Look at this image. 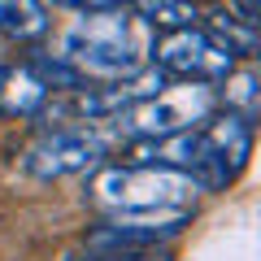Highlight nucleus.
<instances>
[{
	"mask_svg": "<svg viewBox=\"0 0 261 261\" xmlns=\"http://www.w3.org/2000/svg\"><path fill=\"white\" fill-rule=\"evenodd\" d=\"M152 44H157L152 27L135 9L118 5V9L83 13L79 22H70V27L61 31L57 57H65L83 79H96V83H126V79H135L140 70H148Z\"/></svg>",
	"mask_w": 261,
	"mask_h": 261,
	"instance_id": "obj_1",
	"label": "nucleus"
},
{
	"mask_svg": "<svg viewBox=\"0 0 261 261\" xmlns=\"http://www.w3.org/2000/svg\"><path fill=\"white\" fill-rule=\"evenodd\" d=\"M92 205L105 209L109 218L130 214H192L196 205V178L170 166H105L92 178Z\"/></svg>",
	"mask_w": 261,
	"mask_h": 261,
	"instance_id": "obj_2",
	"label": "nucleus"
},
{
	"mask_svg": "<svg viewBox=\"0 0 261 261\" xmlns=\"http://www.w3.org/2000/svg\"><path fill=\"white\" fill-rule=\"evenodd\" d=\"M218 109V92L214 83H196V79H178V83H161L152 96L135 100L130 109H122L118 130L130 140H166L178 130L205 126Z\"/></svg>",
	"mask_w": 261,
	"mask_h": 261,
	"instance_id": "obj_3",
	"label": "nucleus"
},
{
	"mask_svg": "<svg viewBox=\"0 0 261 261\" xmlns=\"http://www.w3.org/2000/svg\"><path fill=\"white\" fill-rule=\"evenodd\" d=\"M240 57L205 27H178L166 39L152 44V65L174 79H196V83H222L235 70Z\"/></svg>",
	"mask_w": 261,
	"mask_h": 261,
	"instance_id": "obj_4",
	"label": "nucleus"
},
{
	"mask_svg": "<svg viewBox=\"0 0 261 261\" xmlns=\"http://www.w3.org/2000/svg\"><path fill=\"white\" fill-rule=\"evenodd\" d=\"M109 135L100 130V122H83V126H61L48 130L39 144H31L22 170L35 178H65V174H83V170L100 166L109 152Z\"/></svg>",
	"mask_w": 261,
	"mask_h": 261,
	"instance_id": "obj_5",
	"label": "nucleus"
},
{
	"mask_svg": "<svg viewBox=\"0 0 261 261\" xmlns=\"http://www.w3.org/2000/svg\"><path fill=\"white\" fill-rule=\"evenodd\" d=\"M187 226V214H130L109 218L87 235V252H126V248H161Z\"/></svg>",
	"mask_w": 261,
	"mask_h": 261,
	"instance_id": "obj_6",
	"label": "nucleus"
},
{
	"mask_svg": "<svg viewBox=\"0 0 261 261\" xmlns=\"http://www.w3.org/2000/svg\"><path fill=\"white\" fill-rule=\"evenodd\" d=\"M205 140H209L205 192H218V187L235 183L244 174V166H248V157H252V122L226 113V118H218V122L205 126Z\"/></svg>",
	"mask_w": 261,
	"mask_h": 261,
	"instance_id": "obj_7",
	"label": "nucleus"
},
{
	"mask_svg": "<svg viewBox=\"0 0 261 261\" xmlns=\"http://www.w3.org/2000/svg\"><path fill=\"white\" fill-rule=\"evenodd\" d=\"M48 105V87L35 79L31 65H5L0 70V109L9 118H35Z\"/></svg>",
	"mask_w": 261,
	"mask_h": 261,
	"instance_id": "obj_8",
	"label": "nucleus"
},
{
	"mask_svg": "<svg viewBox=\"0 0 261 261\" xmlns=\"http://www.w3.org/2000/svg\"><path fill=\"white\" fill-rule=\"evenodd\" d=\"M0 35L35 44L48 35V9L44 0H0Z\"/></svg>",
	"mask_w": 261,
	"mask_h": 261,
	"instance_id": "obj_9",
	"label": "nucleus"
},
{
	"mask_svg": "<svg viewBox=\"0 0 261 261\" xmlns=\"http://www.w3.org/2000/svg\"><path fill=\"white\" fill-rule=\"evenodd\" d=\"M135 13L152 31H178V27H196L200 22V9L192 0H135Z\"/></svg>",
	"mask_w": 261,
	"mask_h": 261,
	"instance_id": "obj_10",
	"label": "nucleus"
},
{
	"mask_svg": "<svg viewBox=\"0 0 261 261\" xmlns=\"http://www.w3.org/2000/svg\"><path fill=\"white\" fill-rule=\"evenodd\" d=\"M222 83H226V87H222V105H226V113H235V118L252 122V118H257V109H261L257 74H252V70H231Z\"/></svg>",
	"mask_w": 261,
	"mask_h": 261,
	"instance_id": "obj_11",
	"label": "nucleus"
},
{
	"mask_svg": "<svg viewBox=\"0 0 261 261\" xmlns=\"http://www.w3.org/2000/svg\"><path fill=\"white\" fill-rule=\"evenodd\" d=\"M27 65L35 70V79L48 92H53V87H61V92H79V87H83V74H79L65 57H31Z\"/></svg>",
	"mask_w": 261,
	"mask_h": 261,
	"instance_id": "obj_12",
	"label": "nucleus"
},
{
	"mask_svg": "<svg viewBox=\"0 0 261 261\" xmlns=\"http://www.w3.org/2000/svg\"><path fill=\"white\" fill-rule=\"evenodd\" d=\"M209 31H214V35L222 39L235 57H252V53H257V27H248V22L231 18V13H218V18L209 22Z\"/></svg>",
	"mask_w": 261,
	"mask_h": 261,
	"instance_id": "obj_13",
	"label": "nucleus"
},
{
	"mask_svg": "<svg viewBox=\"0 0 261 261\" xmlns=\"http://www.w3.org/2000/svg\"><path fill=\"white\" fill-rule=\"evenodd\" d=\"M87 261H170L161 248H126V252H92Z\"/></svg>",
	"mask_w": 261,
	"mask_h": 261,
	"instance_id": "obj_14",
	"label": "nucleus"
},
{
	"mask_svg": "<svg viewBox=\"0 0 261 261\" xmlns=\"http://www.w3.org/2000/svg\"><path fill=\"white\" fill-rule=\"evenodd\" d=\"M53 5H61V9H70V13H100V9H118L126 0H53Z\"/></svg>",
	"mask_w": 261,
	"mask_h": 261,
	"instance_id": "obj_15",
	"label": "nucleus"
},
{
	"mask_svg": "<svg viewBox=\"0 0 261 261\" xmlns=\"http://www.w3.org/2000/svg\"><path fill=\"white\" fill-rule=\"evenodd\" d=\"M226 9H231V18L248 22V27L261 22V0H226Z\"/></svg>",
	"mask_w": 261,
	"mask_h": 261,
	"instance_id": "obj_16",
	"label": "nucleus"
},
{
	"mask_svg": "<svg viewBox=\"0 0 261 261\" xmlns=\"http://www.w3.org/2000/svg\"><path fill=\"white\" fill-rule=\"evenodd\" d=\"M192 5H196V9H200V5H209V0H192Z\"/></svg>",
	"mask_w": 261,
	"mask_h": 261,
	"instance_id": "obj_17",
	"label": "nucleus"
}]
</instances>
